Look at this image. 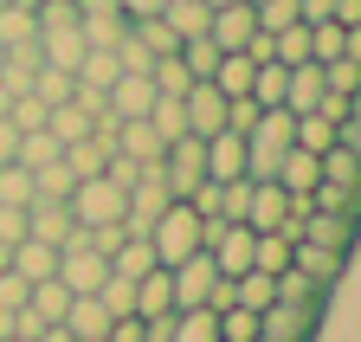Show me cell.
I'll use <instances>...</instances> for the list:
<instances>
[{"label": "cell", "mask_w": 361, "mask_h": 342, "mask_svg": "<svg viewBox=\"0 0 361 342\" xmlns=\"http://www.w3.org/2000/svg\"><path fill=\"white\" fill-rule=\"evenodd\" d=\"M213 317H219V342H258V310L226 304V310H213Z\"/></svg>", "instance_id": "8d00e7d4"}, {"label": "cell", "mask_w": 361, "mask_h": 342, "mask_svg": "<svg viewBox=\"0 0 361 342\" xmlns=\"http://www.w3.org/2000/svg\"><path fill=\"white\" fill-rule=\"evenodd\" d=\"M71 233H78V220H71V207H65V200H32V207H26V239L65 245Z\"/></svg>", "instance_id": "8fae6325"}, {"label": "cell", "mask_w": 361, "mask_h": 342, "mask_svg": "<svg viewBox=\"0 0 361 342\" xmlns=\"http://www.w3.org/2000/svg\"><path fill=\"white\" fill-rule=\"evenodd\" d=\"M168 284H174V310H207V297L219 284V265L207 259V252H194V259H180L168 271Z\"/></svg>", "instance_id": "277c9868"}, {"label": "cell", "mask_w": 361, "mask_h": 342, "mask_svg": "<svg viewBox=\"0 0 361 342\" xmlns=\"http://www.w3.org/2000/svg\"><path fill=\"white\" fill-rule=\"evenodd\" d=\"M245 175V136L213 130L207 136V181H239Z\"/></svg>", "instance_id": "5bb4252c"}, {"label": "cell", "mask_w": 361, "mask_h": 342, "mask_svg": "<svg viewBox=\"0 0 361 342\" xmlns=\"http://www.w3.org/2000/svg\"><path fill=\"white\" fill-rule=\"evenodd\" d=\"M149 104H155V84L142 78V71H123L110 91H104V110L123 123V116H149Z\"/></svg>", "instance_id": "30bf717a"}, {"label": "cell", "mask_w": 361, "mask_h": 342, "mask_svg": "<svg viewBox=\"0 0 361 342\" xmlns=\"http://www.w3.org/2000/svg\"><path fill=\"white\" fill-rule=\"evenodd\" d=\"M71 84H78L71 71H59V65H39V71H32V84H26V91H32V97H39L45 110H52V104H65V97H71Z\"/></svg>", "instance_id": "f1b7e54d"}, {"label": "cell", "mask_w": 361, "mask_h": 342, "mask_svg": "<svg viewBox=\"0 0 361 342\" xmlns=\"http://www.w3.org/2000/svg\"><path fill=\"white\" fill-rule=\"evenodd\" d=\"M13 149H20V130H13L7 116H0V161H13Z\"/></svg>", "instance_id": "ee69618b"}, {"label": "cell", "mask_w": 361, "mask_h": 342, "mask_svg": "<svg viewBox=\"0 0 361 342\" xmlns=\"http://www.w3.org/2000/svg\"><path fill=\"white\" fill-rule=\"evenodd\" d=\"M161 181H168L174 200H188V194L207 181V136H174V142L161 149Z\"/></svg>", "instance_id": "3957f363"}, {"label": "cell", "mask_w": 361, "mask_h": 342, "mask_svg": "<svg viewBox=\"0 0 361 342\" xmlns=\"http://www.w3.org/2000/svg\"><path fill=\"white\" fill-rule=\"evenodd\" d=\"M290 271L310 278L316 291H329L342 271H348V252H329V245H310V239H290Z\"/></svg>", "instance_id": "8992f818"}, {"label": "cell", "mask_w": 361, "mask_h": 342, "mask_svg": "<svg viewBox=\"0 0 361 342\" xmlns=\"http://www.w3.org/2000/svg\"><path fill=\"white\" fill-rule=\"evenodd\" d=\"M213 91L219 97H252V59L245 52H219V65H213Z\"/></svg>", "instance_id": "e0dca14e"}, {"label": "cell", "mask_w": 361, "mask_h": 342, "mask_svg": "<svg viewBox=\"0 0 361 342\" xmlns=\"http://www.w3.org/2000/svg\"><path fill=\"white\" fill-rule=\"evenodd\" d=\"M97 342H104V336H97Z\"/></svg>", "instance_id": "c3c4849f"}, {"label": "cell", "mask_w": 361, "mask_h": 342, "mask_svg": "<svg viewBox=\"0 0 361 342\" xmlns=\"http://www.w3.org/2000/svg\"><path fill=\"white\" fill-rule=\"evenodd\" d=\"M71 188H78V175L65 168V155H59V161H45V168H32V200H65Z\"/></svg>", "instance_id": "83f0119b"}, {"label": "cell", "mask_w": 361, "mask_h": 342, "mask_svg": "<svg viewBox=\"0 0 361 342\" xmlns=\"http://www.w3.org/2000/svg\"><path fill=\"white\" fill-rule=\"evenodd\" d=\"M110 271H116V278H142V271H155V252H149V239H142V233H129V239L110 252Z\"/></svg>", "instance_id": "cb8c5ba5"}, {"label": "cell", "mask_w": 361, "mask_h": 342, "mask_svg": "<svg viewBox=\"0 0 361 342\" xmlns=\"http://www.w3.org/2000/svg\"><path fill=\"white\" fill-rule=\"evenodd\" d=\"M7 342H32V336H7Z\"/></svg>", "instance_id": "7dc6e473"}, {"label": "cell", "mask_w": 361, "mask_h": 342, "mask_svg": "<svg viewBox=\"0 0 361 342\" xmlns=\"http://www.w3.org/2000/svg\"><path fill=\"white\" fill-rule=\"evenodd\" d=\"M303 200H310L316 213H355V181H316Z\"/></svg>", "instance_id": "4dcf8cb0"}, {"label": "cell", "mask_w": 361, "mask_h": 342, "mask_svg": "<svg viewBox=\"0 0 361 342\" xmlns=\"http://www.w3.org/2000/svg\"><path fill=\"white\" fill-rule=\"evenodd\" d=\"M323 97H329V84H323V65H316V59L290 65V78H284V110H290V116H303V110H316Z\"/></svg>", "instance_id": "7c38bea8"}, {"label": "cell", "mask_w": 361, "mask_h": 342, "mask_svg": "<svg viewBox=\"0 0 361 342\" xmlns=\"http://www.w3.org/2000/svg\"><path fill=\"white\" fill-rule=\"evenodd\" d=\"M149 84H155L161 97H180L194 78H188V65H180V52H168V59H155V65H149Z\"/></svg>", "instance_id": "d590c367"}, {"label": "cell", "mask_w": 361, "mask_h": 342, "mask_svg": "<svg viewBox=\"0 0 361 342\" xmlns=\"http://www.w3.org/2000/svg\"><path fill=\"white\" fill-rule=\"evenodd\" d=\"M180 65H188V78H213V65H219V46H213L207 32L180 39Z\"/></svg>", "instance_id": "e575fe53"}, {"label": "cell", "mask_w": 361, "mask_h": 342, "mask_svg": "<svg viewBox=\"0 0 361 342\" xmlns=\"http://www.w3.org/2000/svg\"><path fill=\"white\" fill-rule=\"evenodd\" d=\"M32 342H78V336H71V329H65V323H45V329H39V336H32Z\"/></svg>", "instance_id": "f6af8a7d"}, {"label": "cell", "mask_w": 361, "mask_h": 342, "mask_svg": "<svg viewBox=\"0 0 361 342\" xmlns=\"http://www.w3.org/2000/svg\"><path fill=\"white\" fill-rule=\"evenodd\" d=\"M188 207L200 213V220H226V213H219V181H200V188L188 194Z\"/></svg>", "instance_id": "f35d334b"}, {"label": "cell", "mask_w": 361, "mask_h": 342, "mask_svg": "<svg viewBox=\"0 0 361 342\" xmlns=\"http://www.w3.org/2000/svg\"><path fill=\"white\" fill-rule=\"evenodd\" d=\"M271 59H278V65H303V59H310V26L297 20V26H284V32H271Z\"/></svg>", "instance_id": "836d02e7"}, {"label": "cell", "mask_w": 361, "mask_h": 342, "mask_svg": "<svg viewBox=\"0 0 361 342\" xmlns=\"http://www.w3.org/2000/svg\"><path fill=\"white\" fill-rule=\"evenodd\" d=\"M297 20L316 26V20H336V0H297Z\"/></svg>", "instance_id": "60d3db41"}, {"label": "cell", "mask_w": 361, "mask_h": 342, "mask_svg": "<svg viewBox=\"0 0 361 342\" xmlns=\"http://www.w3.org/2000/svg\"><path fill=\"white\" fill-rule=\"evenodd\" d=\"M207 0H168V7H161V20H168V32L174 39H194V32H207Z\"/></svg>", "instance_id": "4316f807"}, {"label": "cell", "mask_w": 361, "mask_h": 342, "mask_svg": "<svg viewBox=\"0 0 361 342\" xmlns=\"http://www.w3.org/2000/svg\"><path fill=\"white\" fill-rule=\"evenodd\" d=\"M180 116H188V136H213V130H226V97L207 78H194L188 91H180Z\"/></svg>", "instance_id": "52a82bcc"}, {"label": "cell", "mask_w": 361, "mask_h": 342, "mask_svg": "<svg viewBox=\"0 0 361 342\" xmlns=\"http://www.w3.org/2000/svg\"><path fill=\"white\" fill-rule=\"evenodd\" d=\"M65 329H71L78 342H97V336L110 329V310L97 304V297H71V310H65Z\"/></svg>", "instance_id": "7402d4cb"}, {"label": "cell", "mask_w": 361, "mask_h": 342, "mask_svg": "<svg viewBox=\"0 0 361 342\" xmlns=\"http://www.w3.org/2000/svg\"><path fill=\"white\" fill-rule=\"evenodd\" d=\"M290 207H297V200H290L278 181H252V200H245V226H252V233H284Z\"/></svg>", "instance_id": "ba28073f"}, {"label": "cell", "mask_w": 361, "mask_h": 342, "mask_svg": "<svg viewBox=\"0 0 361 342\" xmlns=\"http://www.w3.org/2000/svg\"><path fill=\"white\" fill-rule=\"evenodd\" d=\"M78 84H90V91H110V84L123 78V65H116V52L110 46H84V59H78V71H71Z\"/></svg>", "instance_id": "ffe728a7"}, {"label": "cell", "mask_w": 361, "mask_h": 342, "mask_svg": "<svg viewBox=\"0 0 361 342\" xmlns=\"http://www.w3.org/2000/svg\"><path fill=\"white\" fill-rule=\"evenodd\" d=\"M59 155H65V142L52 130H20V149H13L20 168H45V161H59Z\"/></svg>", "instance_id": "d4e9b609"}, {"label": "cell", "mask_w": 361, "mask_h": 342, "mask_svg": "<svg viewBox=\"0 0 361 342\" xmlns=\"http://www.w3.org/2000/svg\"><path fill=\"white\" fill-rule=\"evenodd\" d=\"M336 26H355L361 32V0H336Z\"/></svg>", "instance_id": "7bdbcfd3"}, {"label": "cell", "mask_w": 361, "mask_h": 342, "mask_svg": "<svg viewBox=\"0 0 361 342\" xmlns=\"http://www.w3.org/2000/svg\"><path fill=\"white\" fill-rule=\"evenodd\" d=\"M310 59L329 65V59H361V32L355 26H336V20H316L310 26Z\"/></svg>", "instance_id": "4fadbf2b"}, {"label": "cell", "mask_w": 361, "mask_h": 342, "mask_svg": "<svg viewBox=\"0 0 361 342\" xmlns=\"http://www.w3.org/2000/svg\"><path fill=\"white\" fill-rule=\"evenodd\" d=\"M116 7H123V13H129V20H155V13H161V7H168V0H116Z\"/></svg>", "instance_id": "b9f144b4"}, {"label": "cell", "mask_w": 361, "mask_h": 342, "mask_svg": "<svg viewBox=\"0 0 361 342\" xmlns=\"http://www.w3.org/2000/svg\"><path fill=\"white\" fill-rule=\"evenodd\" d=\"M290 142H297V149H310V155H323V149L336 142V123H329L323 110H303V116L290 123Z\"/></svg>", "instance_id": "603a6c76"}, {"label": "cell", "mask_w": 361, "mask_h": 342, "mask_svg": "<svg viewBox=\"0 0 361 342\" xmlns=\"http://www.w3.org/2000/svg\"><path fill=\"white\" fill-rule=\"evenodd\" d=\"M168 342H219V317L213 310H174Z\"/></svg>", "instance_id": "484cf974"}, {"label": "cell", "mask_w": 361, "mask_h": 342, "mask_svg": "<svg viewBox=\"0 0 361 342\" xmlns=\"http://www.w3.org/2000/svg\"><path fill=\"white\" fill-rule=\"evenodd\" d=\"M26 310H32L39 323H65V310H71V291H65L59 278H39V284L26 291Z\"/></svg>", "instance_id": "44dd1931"}, {"label": "cell", "mask_w": 361, "mask_h": 342, "mask_svg": "<svg viewBox=\"0 0 361 342\" xmlns=\"http://www.w3.org/2000/svg\"><path fill=\"white\" fill-rule=\"evenodd\" d=\"M149 130H155L161 142L188 136V116H180V97H161V91H155V104H149Z\"/></svg>", "instance_id": "f546056e"}, {"label": "cell", "mask_w": 361, "mask_h": 342, "mask_svg": "<svg viewBox=\"0 0 361 342\" xmlns=\"http://www.w3.org/2000/svg\"><path fill=\"white\" fill-rule=\"evenodd\" d=\"M168 310H174V284H168V271L155 265V271L135 278V317H168Z\"/></svg>", "instance_id": "ac0fdd59"}, {"label": "cell", "mask_w": 361, "mask_h": 342, "mask_svg": "<svg viewBox=\"0 0 361 342\" xmlns=\"http://www.w3.org/2000/svg\"><path fill=\"white\" fill-rule=\"evenodd\" d=\"M7 265H13L26 284H39V278H52V271H59V245H45V239H20V245L7 252Z\"/></svg>", "instance_id": "2e32d148"}, {"label": "cell", "mask_w": 361, "mask_h": 342, "mask_svg": "<svg viewBox=\"0 0 361 342\" xmlns=\"http://www.w3.org/2000/svg\"><path fill=\"white\" fill-rule=\"evenodd\" d=\"M271 181H278L284 194H310L316 181H323V161H316L310 149H297V142H290V149H284V161H278V175H271Z\"/></svg>", "instance_id": "9a60e30c"}, {"label": "cell", "mask_w": 361, "mask_h": 342, "mask_svg": "<svg viewBox=\"0 0 361 342\" xmlns=\"http://www.w3.org/2000/svg\"><path fill=\"white\" fill-rule=\"evenodd\" d=\"M0 207H32V168L0 161Z\"/></svg>", "instance_id": "d6a6232c"}, {"label": "cell", "mask_w": 361, "mask_h": 342, "mask_svg": "<svg viewBox=\"0 0 361 342\" xmlns=\"http://www.w3.org/2000/svg\"><path fill=\"white\" fill-rule=\"evenodd\" d=\"M142 239H149V252H155V265H161V271H174L180 259L207 252V220H200V213H194L188 200H168Z\"/></svg>", "instance_id": "6da1fadb"}, {"label": "cell", "mask_w": 361, "mask_h": 342, "mask_svg": "<svg viewBox=\"0 0 361 342\" xmlns=\"http://www.w3.org/2000/svg\"><path fill=\"white\" fill-rule=\"evenodd\" d=\"M97 304H104L110 317H129V310H135V278H116V271H110V278L97 284Z\"/></svg>", "instance_id": "74e56055"}, {"label": "cell", "mask_w": 361, "mask_h": 342, "mask_svg": "<svg viewBox=\"0 0 361 342\" xmlns=\"http://www.w3.org/2000/svg\"><path fill=\"white\" fill-rule=\"evenodd\" d=\"M7 252H13V245H0V271H7Z\"/></svg>", "instance_id": "bcb514c9"}, {"label": "cell", "mask_w": 361, "mask_h": 342, "mask_svg": "<svg viewBox=\"0 0 361 342\" xmlns=\"http://www.w3.org/2000/svg\"><path fill=\"white\" fill-rule=\"evenodd\" d=\"M52 278H59L71 297H97V284L110 278V259H104V252L84 239V226H78V233L59 245V271H52Z\"/></svg>", "instance_id": "7a4b0ae2"}, {"label": "cell", "mask_w": 361, "mask_h": 342, "mask_svg": "<svg viewBox=\"0 0 361 342\" xmlns=\"http://www.w3.org/2000/svg\"><path fill=\"white\" fill-rule=\"evenodd\" d=\"M252 32H258L252 0H226V7L207 13V39H213L219 52H245V46H252Z\"/></svg>", "instance_id": "5b68a950"}, {"label": "cell", "mask_w": 361, "mask_h": 342, "mask_svg": "<svg viewBox=\"0 0 361 342\" xmlns=\"http://www.w3.org/2000/svg\"><path fill=\"white\" fill-rule=\"evenodd\" d=\"M226 284H233V304L239 310H271V304H278V278H271V271H239V278H226Z\"/></svg>", "instance_id": "d6986e66"}, {"label": "cell", "mask_w": 361, "mask_h": 342, "mask_svg": "<svg viewBox=\"0 0 361 342\" xmlns=\"http://www.w3.org/2000/svg\"><path fill=\"white\" fill-rule=\"evenodd\" d=\"M129 26V13L116 7V0H78V32H84V46H116Z\"/></svg>", "instance_id": "9c48e42d"}, {"label": "cell", "mask_w": 361, "mask_h": 342, "mask_svg": "<svg viewBox=\"0 0 361 342\" xmlns=\"http://www.w3.org/2000/svg\"><path fill=\"white\" fill-rule=\"evenodd\" d=\"M26 239V207H0V245H20Z\"/></svg>", "instance_id": "ab89813d"}, {"label": "cell", "mask_w": 361, "mask_h": 342, "mask_svg": "<svg viewBox=\"0 0 361 342\" xmlns=\"http://www.w3.org/2000/svg\"><path fill=\"white\" fill-rule=\"evenodd\" d=\"M290 265V239L284 233H258V245H252V271H271V278H278Z\"/></svg>", "instance_id": "1f68e13d"}]
</instances>
